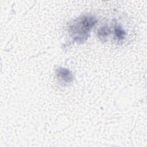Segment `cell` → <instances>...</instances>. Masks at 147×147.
Here are the masks:
<instances>
[{
	"label": "cell",
	"mask_w": 147,
	"mask_h": 147,
	"mask_svg": "<svg viewBox=\"0 0 147 147\" xmlns=\"http://www.w3.org/2000/svg\"><path fill=\"white\" fill-rule=\"evenodd\" d=\"M116 33L117 36L119 38V39H123L124 37V34H125V32L120 28H117L116 30Z\"/></svg>",
	"instance_id": "7a4b0ae2"
},
{
	"label": "cell",
	"mask_w": 147,
	"mask_h": 147,
	"mask_svg": "<svg viewBox=\"0 0 147 147\" xmlns=\"http://www.w3.org/2000/svg\"><path fill=\"white\" fill-rule=\"evenodd\" d=\"M58 74L60 76L62 79H63L65 81L70 82L72 80V75L70 74V71L64 68H59L58 70Z\"/></svg>",
	"instance_id": "6da1fadb"
}]
</instances>
